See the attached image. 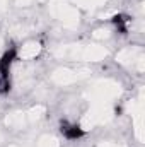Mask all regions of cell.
Returning a JSON list of instances; mask_svg holds the SVG:
<instances>
[{
    "mask_svg": "<svg viewBox=\"0 0 145 147\" xmlns=\"http://www.w3.org/2000/svg\"><path fill=\"white\" fill-rule=\"evenodd\" d=\"M55 14H56V17H58L60 21H63V22L68 24V26L77 24V21H79V12H77L73 7L67 5V3H56Z\"/></svg>",
    "mask_w": 145,
    "mask_h": 147,
    "instance_id": "4",
    "label": "cell"
},
{
    "mask_svg": "<svg viewBox=\"0 0 145 147\" xmlns=\"http://www.w3.org/2000/svg\"><path fill=\"white\" fill-rule=\"evenodd\" d=\"M58 57L85 60V62H99L108 57V50L101 45H87V46H62L56 51Z\"/></svg>",
    "mask_w": 145,
    "mask_h": 147,
    "instance_id": "1",
    "label": "cell"
},
{
    "mask_svg": "<svg viewBox=\"0 0 145 147\" xmlns=\"http://www.w3.org/2000/svg\"><path fill=\"white\" fill-rule=\"evenodd\" d=\"M5 9V0H0V12Z\"/></svg>",
    "mask_w": 145,
    "mask_h": 147,
    "instance_id": "7",
    "label": "cell"
},
{
    "mask_svg": "<svg viewBox=\"0 0 145 147\" xmlns=\"http://www.w3.org/2000/svg\"><path fill=\"white\" fill-rule=\"evenodd\" d=\"M85 75H87V70H82V69H58L53 72L51 79L56 84L63 86V84H72L75 80H80Z\"/></svg>",
    "mask_w": 145,
    "mask_h": 147,
    "instance_id": "2",
    "label": "cell"
},
{
    "mask_svg": "<svg viewBox=\"0 0 145 147\" xmlns=\"http://www.w3.org/2000/svg\"><path fill=\"white\" fill-rule=\"evenodd\" d=\"M41 51H43V45L36 39H31V41L22 43L15 50V58L17 60H33V58L39 57Z\"/></svg>",
    "mask_w": 145,
    "mask_h": 147,
    "instance_id": "3",
    "label": "cell"
},
{
    "mask_svg": "<svg viewBox=\"0 0 145 147\" xmlns=\"http://www.w3.org/2000/svg\"><path fill=\"white\" fill-rule=\"evenodd\" d=\"M38 147H60V142L53 135H43L38 140Z\"/></svg>",
    "mask_w": 145,
    "mask_h": 147,
    "instance_id": "6",
    "label": "cell"
},
{
    "mask_svg": "<svg viewBox=\"0 0 145 147\" xmlns=\"http://www.w3.org/2000/svg\"><path fill=\"white\" fill-rule=\"evenodd\" d=\"M85 128L80 125V123H63L62 125V134L65 139L68 140H75V139H80L85 135Z\"/></svg>",
    "mask_w": 145,
    "mask_h": 147,
    "instance_id": "5",
    "label": "cell"
},
{
    "mask_svg": "<svg viewBox=\"0 0 145 147\" xmlns=\"http://www.w3.org/2000/svg\"><path fill=\"white\" fill-rule=\"evenodd\" d=\"M0 45H2V34H0Z\"/></svg>",
    "mask_w": 145,
    "mask_h": 147,
    "instance_id": "8",
    "label": "cell"
}]
</instances>
